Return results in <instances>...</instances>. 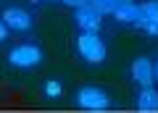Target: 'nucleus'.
Instances as JSON below:
<instances>
[{"label": "nucleus", "mask_w": 158, "mask_h": 113, "mask_svg": "<svg viewBox=\"0 0 158 113\" xmlns=\"http://www.w3.org/2000/svg\"><path fill=\"white\" fill-rule=\"evenodd\" d=\"M77 50L87 63H103L106 61V45L95 32H85L77 40Z\"/></svg>", "instance_id": "1"}, {"label": "nucleus", "mask_w": 158, "mask_h": 113, "mask_svg": "<svg viewBox=\"0 0 158 113\" xmlns=\"http://www.w3.org/2000/svg\"><path fill=\"white\" fill-rule=\"evenodd\" d=\"M40 61H42V50L37 45H21V47L8 53V63L16 66V68H32Z\"/></svg>", "instance_id": "2"}, {"label": "nucleus", "mask_w": 158, "mask_h": 113, "mask_svg": "<svg viewBox=\"0 0 158 113\" xmlns=\"http://www.w3.org/2000/svg\"><path fill=\"white\" fill-rule=\"evenodd\" d=\"M77 103L85 111H108V95L98 87H85L82 92H77Z\"/></svg>", "instance_id": "3"}, {"label": "nucleus", "mask_w": 158, "mask_h": 113, "mask_svg": "<svg viewBox=\"0 0 158 113\" xmlns=\"http://www.w3.org/2000/svg\"><path fill=\"white\" fill-rule=\"evenodd\" d=\"M77 24L85 29V32H95L98 34V29L103 26V13L95 11L92 6H82V8H77Z\"/></svg>", "instance_id": "4"}, {"label": "nucleus", "mask_w": 158, "mask_h": 113, "mask_svg": "<svg viewBox=\"0 0 158 113\" xmlns=\"http://www.w3.org/2000/svg\"><path fill=\"white\" fill-rule=\"evenodd\" d=\"M113 16H116L118 21H124V24H135V26H140L142 18H145V13H142V8L135 6V3H116Z\"/></svg>", "instance_id": "5"}, {"label": "nucleus", "mask_w": 158, "mask_h": 113, "mask_svg": "<svg viewBox=\"0 0 158 113\" xmlns=\"http://www.w3.org/2000/svg\"><path fill=\"white\" fill-rule=\"evenodd\" d=\"M3 21H6L8 29H16V32H27L32 26V16L27 11H21V8H8L3 13Z\"/></svg>", "instance_id": "6"}, {"label": "nucleus", "mask_w": 158, "mask_h": 113, "mask_svg": "<svg viewBox=\"0 0 158 113\" xmlns=\"http://www.w3.org/2000/svg\"><path fill=\"white\" fill-rule=\"evenodd\" d=\"M132 79L140 87H150V82L156 79V76H153V63L148 61V58H137V61L132 63Z\"/></svg>", "instance_id": "7"}, {"label": "nucleus", "mask_w": 158, "mask_h": 113, "mask_svg": "<svg viewBox=\"0 0 158 113\" xmlns=\"http://www.w3.org/2000/svg\"><path fill=\"white\" fill-rule=\"evenodd\" d=\"M137 108H140L142 113H153V111H158V92L150 90V87H145V90L140 92V97H137Z\"/></svg>", "instance_id": "8"}, {"label": "nucleus", "mask_w": 158, "mask_h": 113, "mask_svg": "<svg viewBox=\"0 0 158 113\" xmlns=\"http://www.w3.org/2000/svg\"><path fill=\"white\" fill-rule=\"evenodd\" d=\"M90 6L106 16V13H113V8H116V0H90Z\"/></svg>", "instance_id": "9"}, {"label": "nucleus", "mask_w": 158, "mask_h": 113, "mask_svg": "<svg viewBox=\"0 0 158 113\" xmlns=\"http://www.w3.org/2000/svg\"><path fill=\"white\" fill-rule=\"evenodd\" d=\"M142 13H145V18H150V21H158V0H150V3H145Z\"/></svg>", "instance_id": "10"}, {"label": "nucleus", "mask_w": 158, "mask_h": 113, "mask_svg": "<svg viewBox=\"0 0 158 113\" xmlns=\"http://www.w3.org/2000/svg\"><path fill=\"white\" fill-rule=\"evenodd\" d=\"M63 92V87H61V82H56V79H50V82H45V95L48 97H58Z\"/></svg>", "instance_id": "11"}, {"label": "nucleus", "mask_w": 158, "mask_h": 113, "mask_svg": "<svg viewBox=\"0 0 158 113\" xmlns=\"http://www.w3.org/2000/svg\"><path fill=\"white\" fill-rule=\"evenodd\" d=\"M142 29H145L148 34H153V37H158V21H150V18H142V24H140Z\"/></svg>", "instance_id": "12"}, {"label": "nucleus", "mask_w": 158, "mask_h": 113, "mask_svg": "<svg viewBox=\"0 0 158 113\" xmlns=\"http://www.w3.org/2000/svg\"><path fill=\"white\" fill-rule=\"evenodd\" d=\"M66 6H71V8H82V6H90V0H63Z\"/></svg>", "instance_id": "13"}, {"label": "nucleus", "mask_w": 158, "mask_h": 113, "mask_svg": "<svg viewBox=\"0 0 158 113\" xmlns=\"http://www.w3.org/2000/svg\"><path fill=\"white\" fill-rule=\"evenodd\" d=\"M6 34H8V26H6V21H0V42L6 40Z\"/></svg>", "instance_id": "14"}, {"label": "nucleus", "mask_w": 158, "mask_h": 113, "mask_svg": "<svg viewBox=\"0 0 158 113\" xmlns=\"http://www.w3.org/2000/svg\"><path fill=\"white\" fill-rule=\"evenodd\" d=\"M153 76H156V79H158V63H156V66H153Z\"/></svg>", "instance_id": "15"}, {"label": "nucleus", "mask_w": 158, "mask_h": 113, "mask_svg": "<svg viewBox=\"0 0 158 113\" xmlns=\"http://www.w3.org/2000/svg\"><path fill=\"white\" fill-rule=\"evenodd\" d=\"M116 3H132V0H116Z\"/></svg>", "instance_id": "16"}]
</instances>
